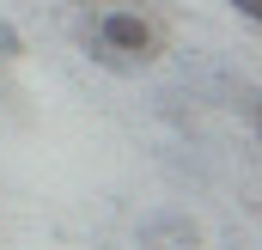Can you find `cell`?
Instances as JSON below:
<instances>
[{
  "instance_id": "cell-1",
  "label": "cell",
  "mask_w": 262,
  "mask_h": 250,
  "mask_svg": "<svg viewBox=\"0 0 262 250\" xmlns=\"http://www.w3.org/2000/svg\"><path fill=\"white\" fill-rule=\"evenodd\" d=\"M98 37H104V43H110L128 67H140V61H152V55H159V31H152L140 12L116 6V0H110V12L98 18Z\"/></svg>"
},
{
  "instance_id": "cell-3",
  "label": "cell",
  "mask_w": 262,
  "mask_h": 250,
  "mask_svg": "<svg viewBox=\"0 0 262 250\" xmlns=\"http://www.w3.org/2000/svg\"><path fill=\"white\" fill-rule=\"evenodd\" d=\"M85 55H92V61H98V67H110V73H134V67L122 61V55H116V49H110V43H104L98 31H85Z\"/></svg>"
},
{
  "instance_id": "cell-2",
  "label": "cell",
  "mask_w": 262,
  "mask_h": 250,
  "mask_svg": "<svg viewBox=\"0 0 262 250\" xmlns=\"http://www.w3.org/2000/svg\"><path fill=\"white\" fill-rule=\"evenodd\" d=\"M134 238H140V250H201V226L183 207H159L134 226Z\"/></svg>"
},
{
  "instance_id": "cell-5",
  "label": "cell",
  "mask_w": 262,
  "mask_h": 250,
  "mask_svg": "<svg viewBox=\"0 0 262 250\" xmlns=\"http://www.w3.org/2000/svg\"><path fill=\"white\" fill-rule=\"evenodd\" d=\"M232 6H238V18H244V25H256V18H262V0H232Z\"/></svg>"
},
{
  "instance_id": "cell-4",
  "label": "cell",
  "mask_w": 262,
  "mask_h": 250,
  "mask_svg": "<svg viewBox=\"0 0 262 250\" xmlns=\"http://www.w3.org/2000/svg\"><path fill=\"white\" fill-rule=\"evenodd\" d=\"M18 55H25V37H18V25L0 18V61H18Z\"/></svg>"
},
{
  "instance_id": "cell-6",
  "label": "cell",
  "mask_w": 262,
  "mask_h": 250,
  "mask_svg": "<svg viewBox=\"0 0 262 250\" xmlns=\"http://www.w3.org/2000/svg\"><path fill=\"white\" fill-rule=\"evenodd\" d=\"M85 6H110V0H85Z\"/></svg>"
}]
</instances>
